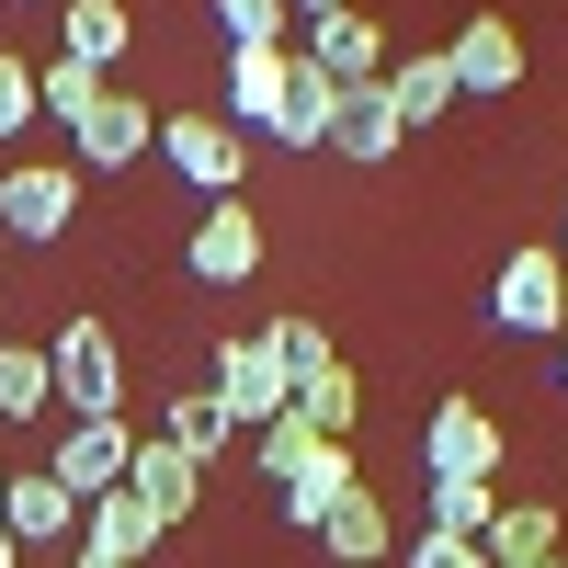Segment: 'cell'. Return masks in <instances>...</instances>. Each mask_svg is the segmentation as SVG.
Segmentation results:
<instances>
[{
    "instance_id": "obj_22",
    "label": "cell",
    "mask_w": 568,
    "mask_h": 568,
    "mask_svg": "<svg viewBox=\"0 0 568 568\" xmlns=\"http://www.w3.org/2000/svg\"><path fill=\"white\" fill-rule=\"evenodd\" d=\"M318 455H329V433H318V420H296V409H284V420H262V433H251V466H262L273 489H296V478H307Z\"/></svg>"
},
{
    "instance_id": "obj_31",
    "label": "cell",
    "mask_w": 568,
    "mask_h": 568,
    "mask_svg": "<svg viewBox=\"0 0 568 568\" xmlns=\"http://www.w3.org/2000/svg\"><path fill=\"white\" fill-rule=\"evenodd\" d=\"M23 125H34V58L0 45V136H23Z\"/></svg>"
},
{
    "instance_id": "obj_34",
    "label": "cell",
    "mask_w": 568,
    "mask_h": 568,
    "mask_svg": "<svg viewBox=\"0 0 568 568\" xmlns=\"http://www.w3.org/2000/svg\"><path fill=\"white\" fill-rule=\"evenodd\" d=\"M0 568H23V546H12V535H0Z\"/></svg>"
},
{
    "instance_id": "obj_2",
    "label": "cell",
    "mask_w": 568,
    "mask_h": 568,
    "mask_svg": "<svg viewBox=\"0 0 568 568\" xmlns=\"http://www.w3.org/2000/svg\"><path fill=\"white\" fill-rule=\"evenodd\" d=\"M489 318L511 329V342H557V329H568V262H557V240H524L489 273Z\"/></svg>"
},
{
    "instance_id": "obj_6",
    "label": "cell",
    "mask_w": 568,
    "mask_h": 568,
    "mask_svg": "<svg viewBox=\"0 0 568 568\" xmlns=\"http://www.w3.org/2000/svg\"><path fill=\"white\" fill-rule=\"evenodd\" d=\"M420 478H500V420L478 398H433V420H420Z\"/></svg>"
},
{
    "instance_id": "obj_28",
    "label": "cell",
    "mask_w": 568,
    "mask_h": 568,
    "mask_svg": "<svg viewBox=\"0 0 568 568\" xmlns=\"http://www.w3.org/2000/svg\"><path fill=\"white\" fill-rule=\"evenodd\" d=\"M91 103H103V69H80V58H45V69H34V114H58V125H80Z\"/></svg>"
},
{
    "instance_id": "obj_14",
    "label": "cell",
    "mask_w": 568,
    "mask_h": 568,
    "mask_svg": "<svg viewBox=\"0 0 568 568\" xmlns=\"http://www.w3.org/2000/svg\"><path fill=\"white\" fill-rule=\"evenodd\" d=\"M160 546V511L136 500V489H103V500H80V557H114V568H136Z\"/></svg>"
},
{
    "instance_id": "obj_27",
    "label": "cell",
    "mask_w": 568,
    "mask_h": 568,
    "mask_svg": "<svg viewBox=\"0 0 568 568\" xmlns=\"http://www.w3.org/2000/svg\"><path fill=\"white\" fill-rule=\"evenodd\" d=\"M489 511H500L489 478H433V524H420V535H466V546H478V535H489Z\"/></svg>"
},
{
    "instance_id": "obj_5",
    "label": "cell",
    "mask_w": 568,
    "mask_h": 568,
    "mask_svg": "<svg viewBox=\"0 0 568 568\" xmlns=\"http://www.w3.org/2000/svg\"><path fill=\"white\" fill-rule=\"evenodd\" d=\"M0 227H12L23 251L69 240V227H80V171H69V160H23V171H0Z\"/></svg>"
},
{
    "instance_id": "obj_17",
    "label": "cell",
    "mask_w": 568,
    "mask_h": 568,
    "mask_svg": "<svg viewBox=\"0 0 568 568\" xmlns=\"http://www.w3.org/2000/svg\"><path fill=\"white\" fill-rule=\"evenodd\" d=\"M69 524H80V500L45 478V466H34V478H12V500H0V535H12V546H58Z\"/></svg>"
},
{
    "instance_id": "obj_11",
    "label": "cell",
    "mask_w": 568,
    "mask_h": 568,
    "mask_svg": "<svg viewBox=\"0 0 568 568\" xmlns=\"http://www.w3.org/2000/svg\"><path fill=\"white\" fill-rule=\"evenodd\" d=\"M284 69H296V45H227V125H240V136H273Z\"/></svg>"
},
{
    "instance_id": "obj_39",
    "label": "cell",
    "mask_w": 568,
    "mask_h": 568,
    "mask_svg": "<svg viewBox=\"0 0 568 568\" xmlns=\"http://www.w3.org/2000/svg\"><path fill=\"white\" fill-rule=\"evenodd\" d=\"M557 262H568V240H557Z\"/></svg>"
},
{
    "instance_id": "obj_20",
    "label": "cell",
    "mask_w": 568,
    "mask_h": 568,
    "mask_svg": "<svg viewBox=\"0 0 568 568\" xmlns=\"http://www.w3.org/2000/svg\"><path fill=\"white\" fill-rule=\"evenodd\" d=\"M329 149L364 160V171H375V160H398V114H387V91H375V80L342 91V114H329Z\"/></svg>"
},
{
    "instance_id": "obj_13",
    "label": "cell",
    "mask_w": 568,
    "mask_h": 568,
    "mask_svg": "<svg viewBox=\"0 0 568 568\" xmlns=\"http://www.w3.org/2000/svg\"><path fill=\"white\" fill-rule=\"evenodd\" d=\"M444 69H455V91H524V34H511L500 12H478L444 45Z\"/></svg>"
},
{
    "instance_id": "obj_9",
    "label": "cell",
    "mask_w": 568,
    "mask_h": 568,
    "mask_svg": "<svg viewBox=\"0 0 568 568\" xmlns=\"http://www.w3.org/2000/svg\"><path fill=\"white\" fill-rule=\"evenodd\" d=\"M296 58H307V69H318L329 91H364V80H387V34H375L364 12H318Z\"/></svg>"
},
{
    "instance_id": "obj_1",
    "label": "cell",
    "mask_w": 568,
    "mask_h": 568,
    "mask_svg": "<svg viewBox=\"0 0 568 568\" xmlns=\"http://www.w3.org/2000/svg\"><path fill=\"white\" fill-rule=\"evenodd\" d=\"M45 387H58L69 420L125 409V353H114V329H103V318H58V342H45Z\"/></svg>"
},
{
    "instance_id": "obj_8",
    "label": "cell",
    "mask_w": 568,
    "mask_h": 568,
    "mask_svg": "<svg viewBox=\"0 0 568 568\" xmlns=\"http://www.w3.org/2000/svg\"><path fill=\"white\" fill-rule=\"evenodd\" d=\"M182 262H194V284H251V273H262V216H251L240 194H216V205L194 216V240H182Z\"/></svg>"
},
{
    "instance_id": "obj_7",
    "label": "cell",
    "mask_w": 568,
    "mask_h": 568,
    "mask_svg": "<svg viewBox=\"0 0 568 568\" xmlns=\"http://www.w3.org/2000/svg\"><path fill=\"white\" fill-rule=\"evenodd\" d=\"M125 455H136V420L103 409V420H69L58 433V466H45V478H58L69 500H103V489H125Z\"/></svg>"
},
{
    "instance_id": "obj_10",
    "label": "cell",
    "mask_w": 568,
    "mask_h": 568,
    "mask_svg": "<svg viewBox=\"0 0 568 568\" xmlns=\"http://www.w3.org/2000/svg\"><path fill=\"white\" fill-rule=\"evenodd\" d=\"M149 103H125V91H103V103H91L80 125H69V171H125L136 149H149Z\"/></svg>"
},
{
    "instance_id": "obj_32",
    "label": "cell",
    "mask_w": 568,
    "mask_h": 568,
    "mask_svg": "<svg viewBox=\"0 0 568 568\" xmlns=\"http://www.w3.org/2000/svg\"><path fill=\"white\" fill-rule=\"evenodd\" d=\"M409 568H489V557L466 546V535H420V546H409Z\"/></svg>"
},
{
    "instance_id": "obj_29",
    "label": "cell",
    "mask_w": 568,
    "mask_h": 568,
    "mask_svg": "<svg viewBox=\"0 0 568 568\" xmlns=\"http://www.w3.org/2000/svg\"><path fill=\"white\" fill-rule=\"evenodd\" d=\"M262 342H273V364H284V375H318V364H342V353H329V329H318V318H273Z\"/></svg>"
},
{
    "instance_id": "obj_23",
    "label": "cell",
    "mask_w": 568,
    "mask_h": 568,
    "mask_svg": "<svg viewBox=\"0 0 568 568\" xmlns=\"http://www.w3.org/2000/svg\"><path fill=\"white\" fill-rule=\"evenodd\" d=\"M353 409H364L353 364H318V375H296V420H318L329 444H353Z\"/></svg>"
},
{
    "instance_id": "obj_30",
    "label": "cell",
    "mask_w": 568,
    "mask_h": 568,
    "mask_svg": "<svg viewBox=\"0 0 568 568\" xmlns=\"http://www.w3.org/2000/svg\"><path fill=\"white\" fill-rule=\"evenodd\" d=\"M216 23H227V45H284V0H216Z\"/></svg>"
},
{
    "instance_id": "obj_12",
    "label": "cell",
    "mask_w": 568,
    "mask_h": 568,
    "mask_svg": "<svg viewBox=\"0 0 568 568\" xmlns=\"http://www.w3.org/2000/svg\"><path fill=\"white\" fill-rule=\"evenodd\" d=\"M125 489H136V500H149V511H160V535H171V524H182V511H194V500H205V466H194V455H171L160 433H136V455H125Z\"/></svg>"
},
{
    "instance_id": "obj_21",
    "label": "cell",
    "mask_w": 568,
    "mask_h": 568,
    "mask_svg": "<svg viewBox=\"0 0 568 568\" xmlns=\"http://www.w3.org/2000/svg\"><path fill=\"white\" fill-rule=\"evenodd\" d=\"M329 114H342V91L296 58V69H284V103H273V136H284V149H329Z\"/></svg>"
},
{
    "instance_id": "obj_19",
    "label": "cell",
    "mask_w": 568,
    "mask_h": 568,
    "mask_svg": "<svg viewBox=\"0 0 568 568\" xmlns=\"http://www.w3.org/2000/svg\"><path fill=\"white\" fill-rule=\"evenodd\" d=\"M478 557H489V568H535V557H557V511H546V500H500L489 535H478Z\"/></svg>"
},
{
    "instance_id": "obj_4",
    "label": "cell",
    "mask_w": 568,
    "mask_h": 568,
    "mask_svg": "<svg viewBox=\"0 0 568 568\" xmlns=\"http://www.w3.org/2000/svg\"><path fill=\"white\" fill-rule=\"evenodd\" d=\"M160 160L216 205V194H240V182H251V136L227 125V114H171V125H160Z\"/></svg>"
},
{
    "instance_id": "obj_16",
    "label": "cell",
    "mask_w": 568,
    "mask_h": 568,
    "mask_svg": "<svg viewBox=\"0 0 568 568\" xmlns=\"http://www.w3.org/2000/svg\"><path fill=\"white\" fill-rule=\"evenodd\" d=\"M318 546H329V557H342V568H375V557H387V546H398V524H387V500H375V489L353 478L342 500H329V524H318Z\"/></svg>"
},
{
    "instance_id": "obj_37",
    "label": "cell",
    "mask_w": 568,
    "mask_h": 568,
    "mask_svg": "<svg viewBox=\"0 0 568 568\" xmlns=\"http://www.w3.org/2000/svg\"><path fill=\"white\" fill-rule=\"evenodd\" d=\"M0 500H12V466H0Z\"/></svg>"
},
{
    "instance_id": "obj_18",
    "label": "cell",
    "mask_w": 568,
    "mask_h": 568,
    "mask_svg": "<svg viewBox=\"0 0 568 568\" xmlns=\"http://www.w3.org/2000/svg\"><path fill=\"white\" fill-rule=\"evenodd\" d=\"M160 444L205 466V455H227V444H240V420L216 409V387H182V398H160Z\"/></svg>"
},
{
    "instance_id": "obj_25",
    "label": "cell",
    "mask_w": 568,
    "mask_h": 568,
    "mask_svg": "<svg viewBox=\"0 0 568 568\" xmlns=\"http://www.w3.org/2000/svg\"><path fill=\"white\" fill-rule=\"evenodd\" d=\"M342 489H353V444H329V455L307 466V478L284 489V524H296V535H318V524H329V500H342Z\"/></svg>"
},
{
    "instance_id": "obj_24",
    "label": "cell",
    "mask_w": 568,
    "mask_h": 568,
    "mask_svg": "<svg viewBox=\"0 0 568 568\" xmlns=\"http://www.w3.org/2000/svg\"><path fill=\"white\" fill-rule=\"evenodd\" d=\"M0 420H58V387H45L34 342H0Z\"/></svg>"
},
{
    "instance_id": "obj_3",
    "label": "cell",
    "mask_w": 568,
    "mask_h": 568,
    "mask_svg": "<svg viewBox=\"0 0 568 568\" xmlns=\"http://www.w3.org/2000/svg\"><path fill=\"white\" fill-rule=\"evenodd\" d=\"M216 409L240 420V444L262 433V420H284V409H296V375L273 364V342H262V329H240V342H216Z\"/></svg>"
},
{
    "instance_id": "obj_38",
    "label": "cell",
    "mask_w": 568,
    "mask_h": 568,
    "mask_svg": "<svg viewBox=\"0 0 568 568\" xmlns=\"http://www.w3.org/2000/svg\"><path fill=\"white\" fill-rule=\"evenodd\" d=\"M535 568H568V557H535Z\"/></svg>"
},
{
    "instance_id": "obj_36",
    "label": "cell",
    "mask_w": 568,
    "mask_h": 568,
    "mask_svg": "<svg viewBox=\"0 0 568 568\" xmlns=\"http://www.w3.org/2000/svg\"><path fill=\"white\" fill-rule=\"evenodd\" d=\"M69 568H114V557H69Z\"/></svg>"
},
{
    "instance_id": "obj_33",
    "label": "cell",
    "mask_w": 568,
    "mask_h": 568,
    "mask_svg": "<svg viewBox=\"0 0 568 568\" xmlns=\"http://www.w3.org/2000/svg\"><path fill=\"white\" fill-rule=\"evenodd\" d=\"M284 12H307V23H318V12H353V0H284Z\"/></svg>"
},
{
    "instance_id": "obj_15",
    "label": "cell",
    "mask_w": 568,
    "mask_h": 568,
    "mask_svg": "<svg viewBox=\"0 0 568 568\" xmlns=\"http://www.w3.org/2000/svg\"><path fill=\"white\" fill-rule=\"evenodd\" d=\"M375 91H387V114H398V136H420V125H444V114L466 103V91H455V69H444V45H433V58H387V80H375Z\"/></svg>"
},
{
    "instance_id": "obj_35",
    "label": "cell",
    "mask_w": 568,
    "mask_h": 568,
    "mask_svg": "<svg viewBox=\"0 0 568 568\" xmlns=\"http://www.w3.org/2000/svg\"><path fill=\"white\" fill-rule=\"evenodd\" d=\"M557 387H568V329H557Z\"/></svg>"
},
{
    "instance_id": "obj_26",
    "label": "cell",
    "mask_w": 568,
    "mask_h": 568,
    "mask_svg": "<svg viewBox=\"0 0 568 568\" xmlns=\"http://www.w3.org/2000/svg\"><path fill=\"white\" fill-rule=\"evenodd\" d=\"M125 34H136V23H125V0H69V58H80V69H114V58H125Z\"/></svg>"
}]
</instances>
